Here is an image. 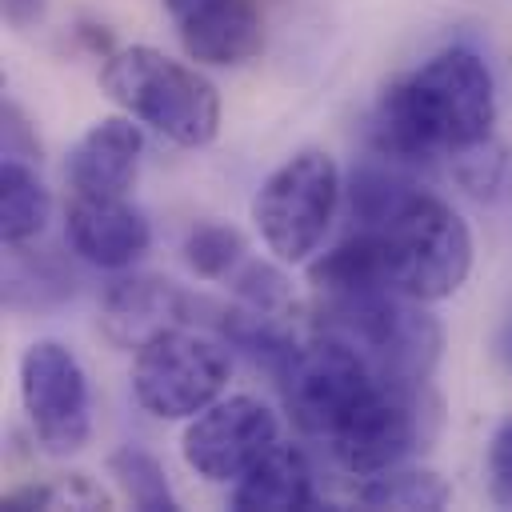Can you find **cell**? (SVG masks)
Segmentation results:
<instances>
[{
  "mask_svg": "<svg viewBox=\"0 0 512 512\" xmlns=\"http://www.w3.org/2000/svg\"><path fill=\"white\" fill-rule=\"evenodd\" d=\"M488 492L500 508H512V416H504L488 440Z\"/></svg>",
  "mask_w": 512,
  "mask_h": 512,
  "instance_id": "obj_25",
  "label": "cell"
},
{
  "mask_svg": "<svg viewBox=\"0 0 512 512\" xmlns=\"http://www.w3.org/2000/svg\"><path fill=\"white\" fill-rule=\"evenodd\" d=\"M284 392V408L292 424L308 436H332L348 412L380 384V376L368 368V360L348 348L344 340L316 332L308 344H296L292 360L276 376Z\"/></svg>",
  "mask_w": 512,
  "mask_h": 512,
  "instance_id": "obj_8",
  "label": "cell"
},
{
  "mask_svg": "<svg viewBox=\"0 0 512 512\" xmlns=\"http://www.w3.org/2000/svg\"><path fill=\"white\" fill-rule=\"evenodd\" d=\"M104 92L140 124L180 148H204L220 132L216 84L160 48H112L100 68Z\"/></svg>",
  "mask_w": 512,
  "mask_h": 512,
  "instance_id": "obj_2",
  "label": "cell"
},
{
  "mask_svg": "<svg viewBox=\"0 0 512 512\" xmlns=\"http://www.w3.org/2000/svg\"><path fill=\"white\" fill-rule=\"evenodd\" d=\"M436 428H440V400L428 384L380 380L328 440L340 468H348L352 476H372L428 448Z\"/></svg>",
  "mask_w": 512,
  "mask_h": 512,
  "instance_id": "obj_6",
  "label": "cell"
},
{
  "mask_svg": "<svg viewBox=\"0 0 512 512\" xmlns=\"http://www.w3.org/2000/svg\"><path fill=\"white\" fill-rule=\"evenodd\" d=\"M280 444L276 412L256 396L208 404L184 428V464L208 484H236L268 448Z\"/></svg>",
  "mask_w": 512,
  "mask_h": 512,
  "instance_id": "obj_10",
  "label": "cell"
},
{
  "mask_svg": "<svg viewBox=\"0 0 512 512\" xmlns=\"http://www.w3.org/2000/svg\"><path fill=\"white\" fill-rule=\"evenodd\" d=\"M164 12L196 64L236 68L264 48L260 12L248 0H164Z\"/></svg>",
  "mask_w": 512,
  "mask_h": 512,
  "instance_id": "obj_12",
  "label": "cell"
},
{
  "mask_svg": "<svg viewBox=\"0 0 512 512\" xmlns=\"http://www.w3.org/2000/svg\"><path fill=\"white\" fill-rule=\"evenodd\" d=\"M4 508L24 512V508H112L108 492L96 488L84 472L64 476L56 484H24L4 496Z\"/></svg>",
  "mask_w": 512,
  "mask_h": 512,
  "instance_id": "obj_23",
  "label": "cell"
},
{
  "mask_svg": "<svg viewBox=\"0 0 512 512\" xmlns=\"http://www.w3.org/2000/svg\"><path fill=\"white\" fill-rule=\"evenodd\" d=\"M228 504L240 512H292V508H316L312 468L300 448L276 444L268 448L228 492Z\"/></svg>",
  "mask_w": 512,
  "mask_h": 512,
  "instance_id": "obj_15",
  "label": "cell"
},
{
  "mask_svg": "<svg viewBox=\"0 0 512 512\" xmlns=\"http://www.w3.org/2000/svg\"><path fill=\"white\" fill-rule=\"evenodd\" d=\"M368 232L376 240L384 292L436 304L460 292L472 272V232L464 216L424 188Z\"/></svg>",
  "mask_w": 512,
  "mask_h": 512,
  "instance_id": "obj_3",
  "label": "cell"
},
{
  "mask_svg": "<svg viewBox=\"0 0 512 512\" xmlns=\"http://www.w3.org/2000/svg\"><path fill=\"white\" fill-rule=\"evenodd\" d=\"M492 124V72L472 48L452 44L380 92L368 116V144L376 156L416 172L436 156H452L456 148L492 136Z\"/></svg>",
  "mask_w": 512,
  "mask_h": 512,
  "instance_id": "obj_1",
  "label": "cell"
},
{
  "mask_svg": "<svg viewBox=\"0 0 512 512\" xmlns=\"http://www.w3.org/2000/svg\"><path fill=\"white\" fill-rule=\"evenodd\" d=\"M344 192H348V212H352L356 228H376L388 216H396L420 188L412 180V168L372 152L368 160H360L352 168Z\"/></svg>",
  "mask_w": 512,
  "mask_h": 512,
  "instance_id": "obj_16",
  "label": "cell"
},
{
  "mask_svg": "<svg viewBox=\"0 0 512 512\" xmlns=\"http://www.w3.org/2000/svg\"><path fill=\"white\" fill-rule=\"evenodd\" d=\"M340 192V168L328 152L304 148L288 156L252 200V220L264 248L284 264L308 260L336 216Z\"/></svg>",
  "mask_w": 512,
  "mask_h": 512,
  "instance_id": "obj_5",
  "label": "cell"
},
{
  "mask_svg": "<svg viewBox=\"0 0 512 512\" xmlns=\"http://www.w3.org/2000/svg\"><path fill=\"white\" fill-rule=\"evenodd\" d=\"M64 236L80 260L108 268V272L132 268L152 244V228L144 212L132 208L124 196L116 200L72 196L64 208Z\"/></svg>",
  "mask_w": 512,
  "mask_h": 512,
  "instance_id": "obj_13",
  "label": "cell"
},
{
  "mask_svg": "<svg viewBox=\"0 0 512 512\" xmlns=\"http://www.w3.org/2000/svg\"><path fill=\"white\" fill-rule=\"evenodd\" d=\"M212 300H200L192 292H184L176 280L164 276H120L104 288L100 296V324L104 336L120 348H140L144 340H152L164 328H180V324H204Z\"/></svg>",
  "mask_w": 512,
  "mask_h": 512,
  "instance_id": "obj_11",
  "label": "cell"
},
{
  "mask_svg": "<svg viewBox=\"0 0 512 512\" xmlns=\"http://www.w3.org/2000/svg\"><path fill=\"white\" fill-rule=\"evenodd\" d=\"M248 248H244V236L236 232V228H228V224H200V228H192L188 232V240H184V260H188V268L196 272V276H204V280H224V276H232L248 256H244Z\"/></svg>",
  "mask_w": 512,
  "mask_h": 512,
  "instance_id": "obj_22",
  "label": "cell"
},
{
  "mask_svg": "<svg viewBox=\"0 0 512 512\" xmlns=\"http://www.w3.org/2000/svg\"><path fill=\"white\" fill-rule=\"evenodd\" d=\"M228 284L236 288V296L244 304L260 308V312H280L288 304V280H284V272L272 268V264H260V260H244L228 276Z\"/></svg>",
  "mask_w": 512,
  "mask_h": 512,
  "instance_id": "obj_24",
  "label": "cell"
},
{
  "mask_svg": "<svg viewBox=\"0 0 512 512\" xmlns=\"http://www.w3.org/2000/svg\"><path fill=\"white\" fill-rule=\"evenodd\" d=\"M356 500L364 508H396V512H436L452 500V488L440 472L432 468H384L364 476V484L356 488Z\"/></svg>",
  "mask_w": 512,
  "mask_h": 512,
  "instance_id": "obj_18",
  "label": "cell"
},
{
  "mask_svg": "<svg viewBox=\"0 0 512 512\" xmlns=\"http://www.w3.org/2000/svg\"><path fill=\"white\" fill-rule=\"evenodd\" d=\"M44 4L48 0H4V16L12 28H32L44 16Z\"/></svg>",
  "mask_w": 512,
  "mask_h": 512,
  "instance_id": "obj_26",
  "label": "cell"
},
{
  "mask_svg": "<svg viewBox=\"0 0 512 512\" xmlns=\"http://www.w3.org/2000/svg\"><path fill=\"white\" fill-rule=\"evenodd\" d=\"M228 352L220 340L200 332L164 328L136 348L132 360V396L156 420H192L220 400L228 384Z\"/></svg>",
  "mask_w": 512,
  "mask_h": 512,
  "instance_id": "obj_7",
  "label": "cell"
},
{
  "mask_svg": "<svg viewBox=\"0 0 512 512\" xmlns=\"http://www.w3.org/2000/svg\"><path fill=\"white\" fill-rule=\"evenodd\" d=\"M52 216V196L24 156H4L0 164V236L4 244H28L44 232Z\"/></svg>",
  "mask_w": 512,
  "mask_h": 512,
  "instance_id": "obj_17",
  "label": "cell"
},
{
  "mask_svg": "<svg viewBox=\"0 0 512 512\" xmlns=\"http://www.w3.org/2000/svg\"><path fill=\"white\" fill-rule=\"evenodd\" d=\"M452 180L480 204H504L512 200V148L496 136H484L476 144H464L448 156Z\"/></svg>",
  "mask_w": 512,
  "mask_h": 512,
  "instance_id": "obj_19",
  "label": "cell"
},
{
  "mask_svg": "<svg viewBox=\"0 0 512 512\" xmlns=\"http://www.w3.org/2000/svg\"><path fill=\"white\" fill-rule=\"evenodd\" d=\"M72 292V272H64L48 256H32L24 244H8L4 296L8 304H52Z\"/></svg>",
  "mask_w": 512,
  "mask_h": 512,
  "instance_id": "obj_21",
  "label": "cell"
},
{
  "mask_svg": "<svg viewBox=\"0 0 512 512\" xmlns=\"http://www.w3.org/2000/svg\"><path fill=\"white\" fill-rule=\"evenodd\" d=\"M20 400L32 436L52 456H72L92 436V392L76 352L60 340H36L20 356Z\"/></svg>",
  "mask_w": 512,
  "mask_h": 512,
  "instance_id": "obj_9",
  "label": "cell"
},
{
  "mask_svg": "<svg viewBox=\"0 0 512 512\" xmlns=\"http://www.w3.org/2000/svg\"><path fill=\"white\" fill-rule=\"evenodd\" d=\"M144 136L132 124V116H104L96 120L68 152L64 176L72 196H96V200H116L128 196L136 184Z\"/></svg>",
  "mask_w": 512,
  "mask_h": 512,
  "instance_id": "obj_14",
  "label": "cell"
},
{
  "mask_svg": "<svg viewBox=\"0 0 512 512\" xmlns=\"http://www.w3.org/2000/svg\"><path fill=\"white\" fill-rule=\"evenodd\" d=\"M108 472L112 480L120 484V492L128 496L132 508L140 512H172L176 508V496H172V484H168V472L160 468V460L144 448H116L108 456Z\"/></svg>",
  "mask_w": 512,
  "mask_h": 512,
  "instance_id": "obj_20",
  "label": "cell"
},
{
  "mask_svg": "<svg viewBox=\"0 0 512 512\" xmlns=\"http://www.w3.org/2000/svg\"><path fill=\"white\" fill-rule=\"evenodd\" d=\"M316 332H328L356 348L380 380L396 384H428L444 328L440 320L412 296L400 292H364V296H324L316 312Z\"/></svg>",
  "mask_w": 512,
  "mask_h": 512,
  "instance_id": "obj_4",
  "label": "cell"
}]
</instances>
